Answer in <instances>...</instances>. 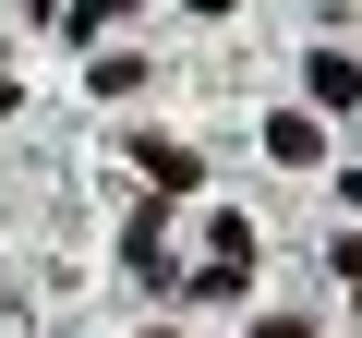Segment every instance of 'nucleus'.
I'll return each instance as SVG.
<instances>
[{"label": "nucleus", "instance_id": "obj_5", "mask_svg": "<svg viewBox=\"0 0 362 338\" xmlns=\"http://www.w3.org/2000/svg\"><path fill=\"white\" fill-rule=\"evenodd\" d=\"M350 206H362V169H350Z\"/></svg>", "mask_w": 362, "mask_h": 338}, {"label": "nucleus", "instance_id": "obj_4", "mask_svg": "<svg viewBox=\"0 0 362 338\" xmlns=\"http://www.w3.org/2000/svg\"><path fill=\"white\" fill-rule=\"evenodd\" d=\"M254 338H314V326H302V314H266V326H254Z\"/></svg>", "mask_w": 362, "mask_h": 338}, {"label": "nucleus", "instance_id": "obj_6", "mask_svg": "<svg viewBox=\"0 0 362 338\" xmlns=\"http://www.w3.org/2000/svg\"><path fill=\"white\" fill-rule=\"evenodd\" d=\"M157 338H181V326H157Z\"/></svg>", "mask_w": 362, "mask_h": 338}, {"label": "nucleus", "instance_id": "obj_3", "mask_svg": "<svg viewBox=\"0 0 362 338\" xmlns=\"http://www.w3.org/2000/svg\"><path fill=\"white\" fill-rule=\"evenodd\" d=\"M133 157H145V182H157V194H194V145H169V133H157V145H133Z\"/></svg>", "mask_w": 362, "mask_h": 338}, {"label": "nucleus", "instance_id": "obj_1", "mask_svg": "<svg viewBox=\"0 0 362 338\" xmlns=\"http://www.w3.org/2000/svg\"><path fill=\"white\" fill-rule=\"evenodd\" d=\"M302 85H314V109H362V61H350V49H314Z\"/></svg>", "mask_w": 362, "mask_h": 338}, {"label": "nucleus", "instance_id": "obj_2", "mask_svg": "<svg viewBox=\"0 0 362 338\" xmlns=\"http://www.w3.org/2000/svg\"><path fill=\"white\" fill-rule=\"evenodd\" d=\"M266 157H278V169H314V157H326V121H302V109L266 121Z\"/></svg>", "mask_w": 362, "mask_h": 338}]
</instances>
